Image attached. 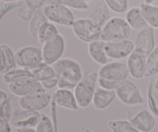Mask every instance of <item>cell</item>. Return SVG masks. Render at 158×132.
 I'll use <instances>...</instances> for the list:
<instances>
[{
  "label": "cell",
  "instance_id": "obj_1",
  "mask_svg": "<svg viewBox=\"0 0 158 132\" xmlns=\"http://www.w3.org/2000/svg\"><path fill=\"white\" fill-rule=\"evenodd\" d=\"M58 78V88L73 89L83 77L81 65L71 58H61L52 64Z\"/></svg>",
  "mask_w": 158,
  "mask_h": 132
},
{
  "label": "cell",
  "instance_id": "obj_2",
  "mask_svg": "<svg viewBox=\"0 0 158 132\" xmlns=\"http://www.w3.org/2000/svg\"><path fill=\"white\" fill-rule=\"evenodd\" d=\"M129 75L127 63L118 60H112L99 70L98 83L104 89L115 91L122 83L127 80Z\"/></svg>",
  "mask_w": 158,
  "mask_h": 132
},
{
  "label": "cell",
  "instance_id": "obj_3",
  "mask_svg": "<svg viewBox=\"0 0 158 132\" xmlns=\"http://www.w3.org/2000/svg\"><path fill=\"white\" fill-rule=\"evenodd\" d=\"M98 83V73L90 72L83 75L74 88V95L80 108H86L92 103Z\"/></svg>",
  "mask_w": 158,
  "mask_h": 132
},
{
  "label": "cell",
  "instance_id": "obj_4",
  "mask_svg": "<svg viewBox=\"0 0 158 132\" xmlns=\"http://www.w3.org/2000/svg\"><path fill=\"white\" fill-rule=\"evenodd\" d=\"M131 27L126 19L121 17H112L102 29L100 40L106 43L129 39Z\"/></svg>",
  "mask_w": 158,
  "mask_h": 132
},
{
  "label": "cell",
  "instance_id": "obj_5",
  "mask_svg": "<svg viewBox=\"0 0 158 132\" xmlns=\"http://www.w3.org/2000/svg\"><path fill=\"white\" fill-rule=\"evenodd\" d=\"M115 91L119 100L127 106H137L144 102L139 87L129 79L122 83Z\"/></svg>",
  "mask_w": 158,
  "mask_h": 132
},
{
  "label": "cell",
  "instance_id": "obj_6",
  "mask_svg": "<svg viewBox=\"0 0 158 132\" xmlns=\"http://www.w3.org/2000/svg\"><path fill=\"white\" fill-rule=\"evenodd\" d=\"M43 11L48 21L53 24L71 27L75 21L72 11L63 4L46 5Z\"/></svg>",
  "mask_w": 158,
  "mask_h": 132
},
{
  "label": "cell",
  "instance_id": "obj_7",
  "mask_svg": "<svg viewBox=\"0 0 158 132\" xmlns=\"http://www.w3.org/2000/svg\"><path fill=\"white\" fill-rule=\"evenodd\" d=\"M71 28L76 36L85 43H89L100 40L102 29L95 26L87 18L75 19Z\"/></svg>",
  "mask_w": 158,
  "mask_h": 132
},
{
  "label": "cell",
  "instance_id": "obj_8",
  "mask_svg": "<svg viewBox=\"0 0 158 132\" xmlns=\"http://www.w3.org/2000/svg\"><path fill=\"white\" fill-rule=\"evenodd\" d=\"M7 85L10 93L19 97L46 91L41 82L34 77H24Z\"/></svg>",
  "mask_w": 158,
  "mask_h": 132
},
{
  "label": "cell",
  "instance_id": "obj_9",
  "mask_svg": "<svg viewBox=\"0 0 158 132\" xmlns=\"http://www.w3.org/2000/svg\"><path fill=\"white\" fill-rule=\"evenodd\" d=\"M17 66L30 69L43 63L42 48L35 46H26L19 49L15 53Z\"/></svg>",
  "mask_w": 158,
  "mask_h": 132
},
{
  "label": "cell",
  "instance_id": "obj_10",
  "mask_svg": "<svg viewBox=\"0 0 158 132\" xmlns=\"http://www.w3.org/2000/svg\"><path fill=\"white\" fill-rule=\"evenodd\" d=\"M65 50L64 37L60 34L43 44L42 55L43 61L47 64L52 65L61 59Z\"/></svg>",
  "mask_w": 158,
  "mask_h": 132
},
{
  "label": "cell",
  "instance_id": "obj_11",
  "mask_svg": "<svg viewBox=\"0 0 158 132\" xmlns=\"http://www.w3.org/2000/svg\"><path fill=\"white\" fill-rule=\"evenodd\" d=\"M52 99V94L45 91L19 97V105L21 109L40 111L47 108L51 104Z\"/></svg>",
  "mask_w": 158,
  "mask_h": 132
},
{
  "label": "cell",
  "instance_id": "obj_12",
  "mask_svg": "<svg viewBox=\"0 0 158 132\" xmlns=\"http://www.w3.org/2000/svg\"><path fill=\"white\" fill-rule=\"evenodd\" d=\"M41 114L39 111L23 110L16 111L9 120L12 128H33L40 121Z\"/></svg>",
  "mask_w": 158,
  "mask_h": 132
},
{
  "label": "cell",
  "instance_id": "obj_13",
  "mask_svg": "<svg viewBox=\"0 0 158 132\" xmlns=\"http://www.w3.org/2000/svg\"><path fill=\"white\" fill-rule=\"evenodd\" d=\"M134 49V43L129 39L109 42L106 43L105 46L108 57L113 60H119L128 57Z\"/></svg>",
  "mask_w": 158,
  "mask_h": 132
},
{
  "label": "cell",
  "instance_id": "obj_14",
  "mask_svg": "<svg viewBox=\"0 0 158 132\" xmlns=\"http://www.w3.org/2000/svg\"><path fill=\"white\" fill-rule=\"evenodd\" d=\"M136 50L148 57L154 49L155 46V34L154 28L148 26V27L139 31L134 43Z\"/></svg>",
  "mask_w": 158,
  "mask_h": 132
},
{
  "label": "cell",
  "instance_id": "obj_15",
  "mask_svg": "<svg viewBox=\"0 0 158 132\" xmlns=\"http://www.w3.org/2000/svg\"><path fill=\"white\" fill-rule=\"evenodd\" d=\"M147 57L139 51L134 49L128 57L127 65L130 75L134 78L140 80L145 75Z\"/></svg>",
  "mask_w": 158,
  "mask_h": 132
},
{
  "label": "cell",
  "instance_id": "obj_16",
  "mask_svg": "<svg viewBox=\"0 0 158 132\" xmlns=\"http://www.w3.org/2000/svg\"><path fill=\"white\" fill-rule=\"evenodd\" d=\"M129 121L140 132H151L156 125L155 118L146 109H141L135 114L130 115Z\"/></svg>",
  "mask_w": 158,
  "mask_h": 132
},
{
  "label": "cell",
  "instance_id": "obj_17",
  "mask_svg": "<svg viewBox=\"0 0 158 132\" xmlns=\"http://www.w3.org/2000/svg\"><path fill=\"white\" fill-rule=\"evenodd\" d=\"M52 94L57 106L72 111H77L80 108L74 93L70 90L58 88Z\"/></svg>",
  "mask_w": 158,
  "mask_h": 132
},
{
  "label": "cell",
  "instance_id": "obj_18",
  "mask_svg": "<svg viewBox=\"0 0 158 132\" xmlns=\"http://www.w3.org/2000/svg\"><path fill=\"white\" fill-rule=\"evenodd\" d=\"M106 43V42L103 40H98L91 42L88 45V53H89L91 59L95 63H98L99 65H101V66H103L113 60L112 59L108 57L107 53H106V49H105Z\"/></svg>",
  "mask_w": 158,
  "mask_h": 132
},
{
  "label": "cell",
  "instance_id": "obj_19",
  "mask_svg": "<svg viewBox=\"0 0 158 132\" xmlns=\"http://www.w3.org/2000/svg\"><path fill=\"white\" fill-rule=\"evenodd\" d=\"M117 97L115 91L97 87L94 94L92 103L94 108L98 110H104L110 106Z\"/></svg>",
  "mask_w": 158,
  "mask_h": 132
},
{
  "label": "cell",
  "instance_id": "obj_20",
  "mask_svg": "<svg viewBox=\"0 0 158 132\" xmlns=\"http://www.w3.org/2000/svg\"><path fill=\"white\" fill-rule=\"evenodd\" d=\"M125 19L127 22L131 29L136 30H141L144 28L148 27V24L143 17L140 6L132 7L127 11Z\"/></svg>",
  "mask_w": 158,
  "mask_h": 132
},
{
  "label": "cell",
  "instance_id": "obj_21",
  "mask_svg": "<svg viewBox=\"0 0 158 132\" xmlns=\"http://www.w3.org/2000/svg\"><path fill=\"white\" fill-rule=\"evenodd\" d=\"M109 8L106 6L105 3L100 5L94 9L88 15L86 18L90 20L97 27L103 29L108 20L110 19Z\"/></svg>",
  "mask_w": 158,
  "mask_h": 132
},
{
  "label": "cell",
  "instance_id": "obj_22",
  "mask_svg": "<svg viewBox=\"0 0 158 132\" xmlns=\"http://www.w3.org/2000/svg\"><path fill=\"white\" fill-rule=\"evenodd\" d=\"M29 70L32 72L34 78L40 82L56 77V74L52 65L47 64L44 62L31 67Z\"/></svg>",
  "mask_w": 158,
  "mask_h": 132
},
{
  "label": "cell",
  "instance_id": "obj_23",
  "mask_svg": "<svg viewBox=\"0 0 158 132\" xmlns=\"http://www.w3.org/2000/svg\"><path fill=\"white\" fill-rule=\"evenodd\" d=\"M140 8L148 26L154 29H158V6L142 2Z\"/></svg>",
  "mask_w": 158,
  "mask_h": 132
},
{
  "label": "cell",
  "instance_id": "obj_24",
  "mask_svg": "<svg viewBox=\"0 0 158 132\" xmlns=\"http://www.w3.org/2000/svg\"><path fill=\"white\" fill-rule=\"evenodd\" d=\"M46 22H48V19L43 12V9L35 11L29 23V32L32 38L37 39L39 30Z\"/></svg>",
  "mask_w": 158,
  "mask_h": 132
},
{
  "label": "cell",
  "instance_id": "obj_25",
  "mask_svg": "<svg viewBox=\"0 0 158 132\" xmlns=\"http://www.w3.org/2000/svg\"><path fill=\"white\" fill-rule=\"evenodd\" d=\"M58 34L60 33H59L58 29L56 27L55 25L48 21L45 23L39 30L37 40L40 42V43L43 45L49 40H52V38L56 36Z\"/></svg>",
  "mask_w": 158,
  "mask_h": 132
},
{
  "label": "cell",
  "instance_id": "obj_26",
  "mask_svg": "<svg viewBox=\"0 0 158 132\" xmlns=\"http://www.w3.org/2000/svg\"><path fill=\"white\" fill-rule=\"evenodd\" d=\"M24 77H33V76L29 69L20 67L15 68V69L11 70L3 74L2 80L5 83L9 84L15 80L24 78Z\"/></svg>",
  "mask_w": 158,
  "mask_h": 132
},
{
  "label": "cell",
  "instance_id": "obj_27",
  "mask_svg": "<svg viewBox=\"0 0 158 132\" xmlns=\"http://www.w3.org/2000/svg\"><path fill=\"white\" fill-rule=\"evenodd\" d=\"M158 74V46L154 48L147 57L145 77H150Z\"/></svg>",
  "mask_w": 158,
  "mask_h": 132
},
{
  "label": "cell",
  "instance_id": "obj_28",
  "mask_svg": "<svg viewBox=\"0 0 158 132\" xmlns=\"http://www.w3.org/2000/svg\"><path fill=\"white\" fill-rule=\"evenodd\" d=\"M152 80L148 88V104L150 111L156 117H158V91L155 88Z\"/></svg>",
  "mask_w": 158,
  "mask_h": 132
},
{
  "label": "cell",
  "instance_id": "obj_29",
  "mask_svg": "<svg viewBox=\"0 0 158 132\" xmlns=\"http://www.w3.org/2000/svg\"><path fill=\"white\" fill-rule=\"evenodd\" d=\"M108 127L112 132H140L129 120H113L109 121Z\"/></svg>",
  "mask_w": 158,
  "mask_h": 132
},
{
  "label": "cell",
  "instance_id": "obj_30",
  "mask_svg": "<svg viewBox=\"0 0 158 132\" xmlns=\"http://www.w3.org/2000/svg\"><path fill=\"white\" fill-rule=\"evenodd\" d=\"M3 53V58H4V63L5 67L3 70L2 74L8 71L13 70L16 68V61H15V53H13L12 49L9 47L8 45L3 44L0 45Z\"/></svg>",
  "mask_w": 158,
  "mask_h": 132
},
{
  "label": "cell",
  "instance_id": "obj_31",
  "mask_svg": "<svg viewBox=\"0 0 158 132\" xmlns=\"http://www.w3.org/2000/svg\"><path fill=\"white\" fill-rule=\"evenodd\" d=\"M104 3L115 13L121 14L127 10L128 0H104Z\"/></svg>",
  "mask_w": 158,
  "mask_h": 132
},
{
  "label": "cell",
  "instance_id": "obj_32",
  "mask_svg": "<svg viewBox=\"0 0 158 132\" xmlns=\"http://www.w3.org/2000/svg\"><path fill=\"white\" fill-rule=\"evenodd\" d=\"M35 11L32 10L26 3L23 2L22 6L19 7L18 11H17V15L20 19L26 22H29L33 16Z\"/></svg>",
  "mask_w": 158,
  "mask_h": 132
},
{
  "label": "cell",
  "instance_id": "obj_33",
  "mask_svg": "<svg viewBox=\"0 0 158 132\" xmlns=\"http://www.w3.org/2000/svg\"><path fill=\"white\" fill-rule=\"evenodd\" d=\"M62 4L66 7L76 10H86L89 9V5L85 0H61Z\"/></svg>",
  "mask_w": 158,
  "mask_h": 132
},
{
  "label": "cell",
  "instance_id": "obj_34",
  "mask_svg": "<svg viewBox=\"0 0 158 132\" xmlns=\"http://www.w3.org/2000/svg\"><path fill=\"white\" fill-rule=\"evenodd\" d=\"M24 1L22 0V1L15 2H6L4 3L2 6L0 7V23H1L2 19H3V17L6 15L7 13H9V12H11L13 9L19 8L20 6L23 4Z\"/></svg>",
  "mask_w": 158,
  "mask_h": 132
},
{
  "label": "cell",
  "instance_id": "obj_35",
  "mask_svg": "<svg viewBox=\"0 0 158 132\" xmlns=\"http://www.w3.org/2000/svg\"><path fill=\"white\" fill-rule=\"evenodd\" d=\"M0 116L7 120H10L12 112H11V100L10 97L7 99L0 106Z\"/></svg>",
  "mask_w": 158,
  "mask_h": 132
},
{
  "label": "cell",
  "instance_id": "obj_36",
  "mask_svg": "<svg viewBox=\"0 0 158 132\" xmlns=\"http://www.w3.org/2000/svg\"><path fill=\"white\" fill-rule=\"evenodd\" d=\"M25 3L28 5L32 10L35 11L42 9L43 6L46 4V0H23Z\"/></svg>",
  "mask_w": 158,
  "mask_h": 132
},
{
  "label": "cell",
  "instance_id": "obj_37",
  "mask_svg": "<svg viewBox=\"0 0 158 132\" xmlns=\"http://www.w3.org/2000/svg\"><path fill=\"white\" fill-rule=\"evenodd\" d=\"M41 83L45 90H51L57 87V85H58V78L56 77H52V78L43 80V81L41 82Z\"/></svg>",
  "mask_w": 158,
  "mask_h": 132
},
{
  "label": "cell",
  "instance_id": "obj_38",
  "mask_svg": "<svg viewBox=\"0 0 158 132\" xmlns=\"http://www.w3.org/2000/svg\"><path fill=\"white\" fill-rule=\"evenodd\" d=\"M12 130L9 121L0 116V132H11Z\"/></svg>",
  "mask_w": 158,
  "mask_h": 132
},
{
  "label": "cell",
  "instance_id": "obj_39",
  "mask_svg": "<svg viewBox=\"0 0 158 132\" xmlns=\"http://www.w3.org/2000/svg\"><path fill=\"white\" fill-rule=\"evenodd\" d=\"M9 97L7 93L2 89H0V106Z\"/></svg>",
  "mask_w": 158,
  "mask_h": 132
},
{
  "label": "cell",
  "instance_id": "obj_40",
  "mask_svg": "<svg viewBox=\"0 0 158 132\" xmlns=\"http://www.w3.org/2000/svg\"><path fill=\"white\" fill-rule=\"evenodd\" d=\"M11 132H35V130L33 128H12Z\"/></svg>",
  "mask_w": 158,
  "mask_h": 132
},
{
  "label": "cell",
  "instance_id": "obj_41",
  "mask_svg": "<svg viewBox=\"0 0 158 132\" xmlns=\"http://www.w3.org/2000/svg\"><path fill=\"white\" fill-rule=\"evenodd\" d=\"M5 63H4V58H3V53L2 49L1 46H0V74H2L4 70Z\"/></svg>",
  "mask_w": 158,
  "mask_h": 132
},
{
  "label": "cell",
  "instance_id": "obj_42",
  "mask_svg": "<svg viewBox=\"0 0 158 132\" xmlns=\"http://www.w3.org/2000/svg\"><path fill=\"white\" fill-rule=\"evenodd\" d=\"M62 4L61 0H46V5H57Z\"/></svg>",
  "mask_w": 158,
  "mask_h": 132
},
{
  "label": "cell",
  "instance_id": "obj_43",
  "mask_svg": "<svg viewBox=\"0 0 158 132\" xmlns=\"http://www.w3.org/2000/svg\"><path fill=\"white\" fill-rule=\"evenodd\" d=\"M19 1H22V0H0V2H19Z\"/></svg>",
  "mask_w": 158,
  "mask_h": 132
},
{
  "label": "cell",
  "instance_id": "obj_44",
  "mask_svg": "<svg viewBox=\"0 0 158 132\" xmlns=\"http://www.w3.org/2000/svg\"><path fill=\"white\" fill-rule=\"evenodd\" d=\"M81 132H94V131L88 128H83L81 130Z\"/></svg>",
  "mask_w": 158,
  "mask_h": 132
},
{
  "label": "cell",
  "instance_id": "obj_45",
  "mask_svg": "<svg viewBox=\"0 0 158 132\" xmlns=\"http://www.w3.org/2000/svg\"><path fill=\"white\" fill-rule=\"evenodd\" d=\"M154 87H155V88L158 91V77L154 80Z\"/></svg>",
  "mask_w": 158,
  "mask_h": 132
},
{
  "label": "cell",
  "instance_id": "obj_46",
  "mask_svg": "<svg viewBox=\"0 0 158 132\" xmlns=\"http://www.w3.org/2000/svg\"><path fill=\"white\" fill-rule=\"evenodd\" d=\"M155 0H143V2L148 3V4H152Z\"/></svg>",
  "mask_w": 158,
  "mask_h": 132
},
{
  "label": "cell",
  "instance_id": "obj_47",
  "mask_svg": "<svg viewBox=\"0 0 158 132\" xmlns=\"http://www.w3.org/2000/svg\"><path fill=\"white\" fill-rule=\"evenodd\" d=\"M85 1H86V2H89L92 1V0H85Z\"/></svg>",
  "mask_w": 158,
  "mask_h": 132
}]
</instances>
